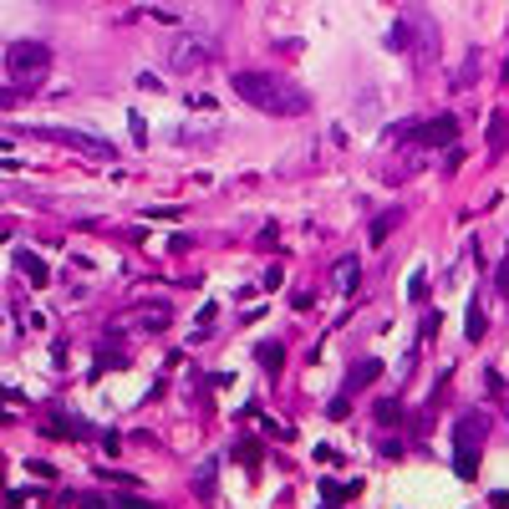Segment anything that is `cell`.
Segmentation results:
<instances>
[{"mask_svg": "<svg viewBox=\"0 0 509 509\" xmlns=\"http://www.w3.org/2000/svg\"><path fill=\"white\" fill-rule=\"evenodd\" d=\"M16 102H21L16 87H0V107H16Z\"/></svg>", "mask_w": 509, "mask_h": 509, "instance_id": "cell-16", "label": "cell"}, {"mask_svg": "<svg viewBox=\"0 0 509 509\" xmlns=\"http://www.w3.org/2000/svg\"><path fill=\"white\" fill-rule=\"evenodd\" d=\"M489 148H494V153L504 148V112H494V117H489Z\"/></svg>", "mask_w": 509, "mask_h": 509, "instance_id": "cell-13", "label": "cell"}, {"mask_svg": "<svg viewBox=\"0 0 509 509\" xmlns=\"http://www.w3.org/2000/svg\"><path fill=\"white\" fill-rule=\"evenodd\" d=\"M260 362H265V372H280V362H285V346H280V342H265V346H260Z\"/></svg>", "mask_w": 509, "mask_h": 509, "instance_id": "cell-11", "label": "cell"}, {"mask_svg": "<svg viewBox=\"0 0 509 509\" xmlns=\"http://www.w3.org/2000/svg\"><path fill=\"white\" fill-rule=\"evenodd\" d=\"M484 433H489V417L484 413H468V417H459V428H453V468H459V479H474L479 474V443H484Z\"/></svg>", "mask_w": 509, "mask_h": 509, "instance_id": "cell-2", "label": "cell"}, {"mask_svg": "<svg viewBox=\"0 0 509 509\" xmlns=\"http://www.w3.org/2000/svg\"><path fill=\"white\" fill-rule=\"evenodd\" d=\"M6 67L21 76V82H36V76L51 72V46L46 41H16L6 51Z\"/></svg>", "mask_w": 509, "mask_h": 509, "instance_id": "cell-5", "label": "cell"}, {"mask_svg": "<svg viewBox=\"0 0 509 509\" xmlns=\"http://www.w3.org/2000/svg\"><path fill=\"white\" fill-rule=\"evenodd\" d=\"M357 280H362V265H357V260H342V265L331 270V285H336V291H357Z\"/></svg>", "mask_w": 509, "mask_h": 509, "instance_id": "cell-8", "label": "cell"}, {"mask_svg": "<svg viewBox=\"0 0 509 509\" xmlns=\"http://www.w3.org/2000/svg\"><path fill=\"white\" fill-rule=\"evenodd\" d=\"M499 295H509V260L499 265Z\"/></svg>", "mask_w": 509, "mask_h": 509, "instance_id": "cell-17", "label": "cell"}, {"mask_svg": "<svg viewBox=\"0 0 509 509\" xmlns=\"http://www.w3.org/2000/svg\"><path fill=\"white\" fill-rule=\"evenodd\" d=\"M397 138H413V143H423V148H448V143H459V117L453 112H443V117H428V123H402L397 127Z\"/></svg>", "mask_w": 509, "mask_h": 509, "instance_id": "cell-4", "label": "cell"}, {"mask_svg": "<svg viewBox=\"0 0 509 509\" xmlns=\"http://www.w3.org/2000/svg\"><path fill=\"white\" fill-rule=\"evenodd\" d=\"M76 504H82V509H112V499H102V494H82Z\"/></svg>", "mask_w": 509, "mask_h": 509, "instance_id": "cell-14", "label": "cell"}, {"mask_svg": "<svg viewBox=\"0 0 509 509\" xmlns=\"http://www.w3.org/2000/svg\"><path fill=\"white\" fill-rule=\"evenodd\" d=\"M377 377H382V362H357V367H351V377H346V393H362V387H372Z\"/></svg>", "mask_w": 509, "mask_h": 509, "instance_id": "cell-7", "label": "cell"}, {"mask_svg": "<svg viewBox=\"0 0 509 509\" xmlns=\"http://www.w3.org/2000/svg\"><path fill=\"white\" fill-rule=\"evenodd\" d=\"M464 331H468V342H479V336H484V306H479V301H468V316H464Z\"/></svg>", "mask_w": 509, "mask_h": 509, "instance_id": "cell-9", "label": "cell"}, {"mask_svg": "<svg viewBox=\"0 0 509 509\" xmlns=\"http://www.w3.org/2000/svg\"><path fill=\"white\" fill-rule=\"evenodd\" d=\"M138 321H143V331H163V326H168V311H163V306H143Z\"/></svg>", "mask_w": 509, "mask_h": 509, "instance_id": "cell-10", "label": "cell"}, {"mask_svg": "<svg viewBox=\"0 0 509 509\" xmlns=\"http://www.w3.org/2000/svg\"><path fill=\"white\" fill-rule=\"evenodd\" d=\"M377 423H402V402H377Z\"/></svg>", "mask_w": 509, "mask_h": 509, "instance_id": "cell-12", "label": "cell"}, {"mask_svg": "<svg viewBox=\"0 0 509 509\" xmlns=\"http://www.w3.org/2000/svg\"><path fill=\"white\" fill-rule=\"evenodd\" d=\"M229 87L250 102L255 112H265V117H301L311 107V97L301 92V87L285 82V76H276V72H234Z\"/></svg>", "mask_w": 509, "mask_h": 509, "instance_id": "cell-1", "label": "cell"}, {"mask_svg": "<svg viewBox=\"0 0 509 509\" xmlns=\"http://www.w3.org/2000/svg\"><path fill=\"white\" fill-rule=\"evenodd\" d=\"M112 509H153V504H148V499H138V494H123Z\"/></svg>", "mask_w": 509, "mask_h": 509, "instance_id": "cell-15", "label": "cell"}, {"mask_svg": "<svg viewBox=\"0 0 509 509\" xmlns=\"http://www.w3.org/2000/svg\"><path fill=\"white\" fill-rule=\"evenodd\" d=\"M16 265L25 270V280H31V285H36V291H41V285L51 280V270H46V260H41V255H31V250H16Z\"/></svg>", "mask_w": 509, "mask_h": 509, "instance_id": "cell-6", "label": "cell"}, {"mask_svg": "<svg viewBox=\"0 0 509 509\" xmlns=\"http://www.w3.org/2000/svg\"><path fill=\"white\" fill-rule=\"evenodd\" d=\"M36 138L61 143V148L87 153V158H102V163H112V158H117V148H112L107 138H92V133H82V127H36Z\"/></svg>", "mask_w": 509, "mask_h": 509, "instance_id": "cell-3", "label": "cell"}]
</instances>
